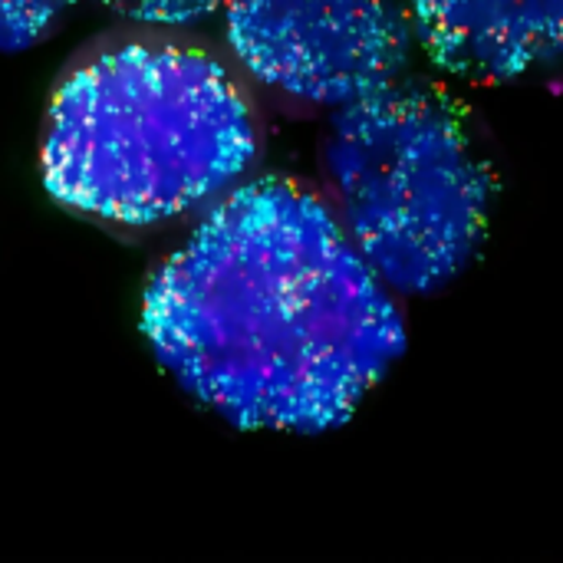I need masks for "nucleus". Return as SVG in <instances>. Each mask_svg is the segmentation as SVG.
<instances>
[{"instance_id":"nucleus-1","label":"nucleus","mask_w":563,"mask_h":563,"mask_svg":"<svg viewBox=\"0 0 563 563\" xmlns=\"http://www.w3.org/2000/svg\"><path fill=\"white\" fill-rule=\"evenodd\" d=\"M142 333L224 422L300 435L350 422L409 343L402 297L320 185L290 175L244 181L205 208L152 271Z\"/></svg>"},{"instance_id":"nucleus-2","label":"nucleus","mask_w":563,"mask_h":563,"mask_svg":"<svg viewBox=\"0 0 563 563\" xmlns=\"http://www.w3.org/2000/svg\"><path fill=\"white\" fill-rule=\"evenodd\" d=\"M264 139L261 96L228 49L185 26L122 23L59 69L40 175L66 211L145 234L238 188Z\"/></svg>"},{"instance_id":"nucleus-3","label":"nucleus","mask_w":563,"mask_h":563,"mask_svg":"<svg viewBox=\"0 0 563 563\" xmlns=\"http://www.w3.org/2000/svg\"><path fill=\"white\" fill-rule=\"evenodd\" d=\"M317 165L350 241L402 300L452 287L488 238L498 168L445 82L399 76L333 112Z\"/></svg>"},{"instance_id":"nucleus-4","label":"nucleus","mask_w":563,"mask_h":563,"mask_svg":"<svg viewBox=\"0 0 563 563\" xmlns=\"http://www.w3.org/2000/svg\"><path fill=\"white\" fill-rule=\"evenodd\" d=\"M224 49L290 119L333 115L406 76L412 30L396 0H224Z\"/></svg>"},{"instance_id":"nucleus-5","label":"nucleus","mask_w":563,"mask_h":563,"mask_svg":"<svg viewBox=\"0 0 563 563\" xmlns=\"http://www.w3.org/2000/svg\"><path fill=\"white\" fill-rule=\"evenodd\" d=\"M426 59L465 86H505L563 63V0H406Z\"/></svg>"},{"instance_id":"nucleus-6","label":"nucleus","mask_w":563,"mask_h":563,"mask_svg":"<svg viewBox=\"0 0 563 563\" xmlns=\"http://www.w3.org/2000/svg\"><path fill=\"white\" fill-rule=\"evenodd\" d=\"M76 0H0V53H23L53 36Z\"/></svg>"},{"instance_id":"nucleus-7","label":"nucleus","mask_w":563,"mask_h":563,"mask_svg":"<svg viewBox=\"0 0 563 563\" xmlns=\"http://www.w3.org/2000/svg\"><path fill=\"white\" fill-rule=\"evenodd\" d=\"M106 13L139 26H191L224 7V0H96Z\"/></svg>"}]
</instances>
